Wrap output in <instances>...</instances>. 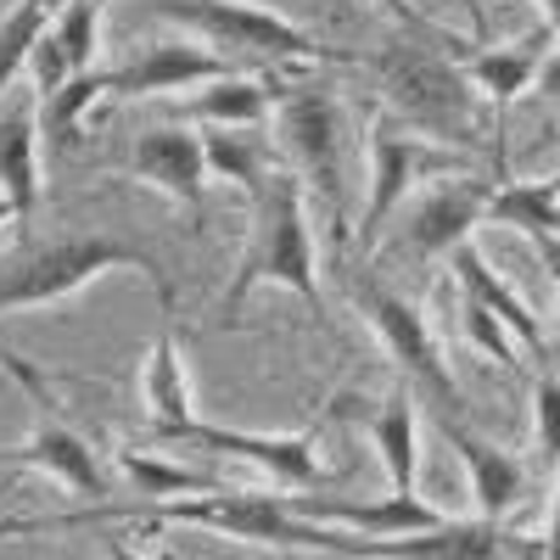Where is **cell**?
<instances>
[{
    "label": "cell",
    "mask_w": 560,
    "mask_h": 560,
    "mask_svg": "<svg viewBox=\"0 0 560 560\" xmlns=\"http://www.w3.org/2000/svg\"><path fill=\"white\" fill-rule=\"evenodd\" d=\"M185 522L208 527L224 538L275 544V549H319V555H348V533L303 522L287 493H185V499H147V504H84L68 516H39V522H0V533H51V527H102V522Z\"/></svg>",
    "instance_id": "1"
},
{
    "label": "cell",
    "mask_w": 560,
    "mask_h": 560,
    "mask_svg": "<svg viewBox=\"0 0 560 560\" xmlns=\"http://www.w3.org/2000/svg\"><path fill=\"white\" fill-rule=\"evenodd\" d=\"M253 287H287L308 308H319L314 236H308V185L298 179V168H264V179L253 185L247 253L230 269V287L219 298V325H236Z\"/></svg>",
    "instance_id": "2"
},
{
    "label": "cell",
    "mask_w": 560,
    "mask_h": 560,
    "mask_svg": "<svg viewBox=\"0 0 560 560\" xmlns=\"http://www.w3.org/2000/svg\"><path fill=\"white\" fill-rule=\"evenodd\" d=\"M113 269H140L158 287V298L168 303V269L124 236H57V242H39V247H18L12 258H0V319L23 314V308H45V303H62L79 298L84 287H96L102 275Z\"/></svg>",
    "instance_id": "3"
},
{
    "label": "cell",
    "mask_w": 560,
    "mask_h": 560,
    "mask_svg": "<svg viewBox=\"0 0 560 560\" xmlns=\"http://www.w3.org/2000/svg\"><path fill=\"white\" fill-rule=\"evenodd\" d=\"M382 96L393 102L398 118H409L420 135L443 140V147H477V96L482 90L465 79L459 62L420 39H398L387 51L370 57Z\"/></svg>",
    "instance_id": "4"
},
{
    "label": "cell",
    "mask_w": 560,
    "mask_h": 560,
    "mask_svg": "<svg viewBox=\"0 0 560 560\" xmlns=\"http://www.w3.org/2000/svg\"><path fill=\"white\" fill-rule=\"evenodd\" d=\"M158 12L179 28L202 34L219 57H247L264 68H298V62H337L348 51H331L314 34H303L298 23H287L269 7L253 0H158Z\"/></svg>",
    "instance_id": "5"
},
{
    "label": "cell",
    "mask_w": 560,
    "mask_h": 560,
    "mask_svg": "<svg viewBox=\"0 0 560 560\" xmlns=\"http://www.w3.org/2000/svg\"><path fill=\"white\" fill-rule=\"evenodd\" d=\"M280 140L292 147V168L308 191L325 197V213L342 230L348 213V147L342 107L331 90H280Z\"/></svg>",
    "instance_id": "6"
},
{
    "label": "cell",
    "mask_w": 560,
    "mask_h": 560,
    "mask_svg": "<svg viewBox=\"0 0 560 560\" xmlns=\"http://www.w3.org/2000/svg\"><path fill=\"white\" fill-rule=\"evenodd\" d=\"M353 298H359L364 319L376 325V337L387 342L393 364L404 370V382L420 387V398L432 404V415H438V420H448V415L465 420V398H459L448 364H443V353H438V342H432V331H427V314H420L415 303H404L398 292H387L382 280H359Z\"/></svg>",
    "instance_id": "7"
},
{
    "label": "cell",
    "mask_w": 560,
    "mask_h": 560,
    "mask_svg": "<svg viewBox=\"0 0 560 560\" xmlns=\"http://www.w3.org/2000/svg\"><path fill=\"white\" fill-rule=\"evenodd\" d=\"M443 174H459V152L420 140V129L376 118L370 124V202H364V219H359V236L370 242L409 191H420V185H432Z\"/></svg>",
    "instance_id": "8"
},
{
    "label": "cell",
    "mask_w": 560,
    "mask_h": 560,
    "mask_svg": "<svg viewBox=\"0 0 560 560\" xmlns=\"http://www.w3.org/2000/svg\"><path fill=\"white\" fill-rule=\"evenodd\" d=\"M158 438L168 443H185V448H202V454H224V459H247L258 465L264 477H275L280 488H319V454H314V438L298 432V438H280V432H236V427H213V420L191 415V420H174V427H152Z\"/></svg>",
    "instance_id": "9"
},
{
    "label": "cell",
    "mask_w": 560,
    "mask_h": 560,
    "mask_svg": "<svg viewBox=\"0 0 560 560\" xmlns=\"http://www.w3.org/2000/svg\"><path fill=\"white\" fill-rule=\"evenodd\" d=\"M348 555L359 560H533V544L504 533L499 522H443L427 533H398V538H353Z\"/></svg>",
    "instance_id": "10"
},
{
    "label": "cell",
    "mask_w": 560,
    "mask_h": 560,
    "mask_svg": "<svg viewBox=\"0 0 560 560\" xmlns=\"http://www.w3.org/2000/svg\"><path fill=\"white\" fill-rule=\"evenodd\" d=\"M493 185L482 174H443L432 185H420V197L409 208V253L415 258H448L454 247L471 242V230L488 219Z\"/></svg>",
    "instance_id": "11"
},
{
    "label": "cell",
    "mask_w": 560,
    "mask_h": 560,
    "mask_svg": "<svg viewBox=\"0 0 560 560\" xmlns=\"http://www.w3.org/2000/svg\"><path fill=\"white\" fill-rule=\"evenodd\" d=\"M135 179L158 185L163 197H174L179 208H191V219L202 213V185H208V152H202V135L191 124H158L135 140V158H129Z\"/></svg>",
    "instance_id": "12"
},
{
    "label": "cell",
    "mask_w": 560,
    "mask_h": 560,
    "mask_svg": "<svg viewBox=\"0 0 560 560\" xmlns=\"http://www.w3.org/2000/svg\"><path fill=\"white\" fill-rule=\"evenodd\" d=\"M292 510L303 522H319V527H337V533H353V538H398V533H427V527H443L448 516L438 504H427L420 493H387L376 504H353V499H292Z\"/></svg>",
    "instance_id": "13"
},
{
    "label": "cell",
    "mask_w": 560,
    "mask_h": 560,
    "mask_svg": "<svg viewBox=\"0 0 560 560\" xmlns=\"http://www.w3.org/2000/svg\"><path fill=\"white\" fill-rule=\"evenodd\" d=\"M236 73L230 57H219L213 45H191V39H174V45H152L124 68H107V96H168V90H191L208 79Z\"/></svg>",
    "instance_id": "14"
},
{
    "label": "cell",
    "mask_w": 560,
    "mask_h": 560,
    "mask_svg": "<svg viewBox=\"0 0 560 560\" xmlns=\"http://www.w3.org/2000/svg\"><path fill=\"white\" fill-rule=\"evenodd\" d=\"M12 459H18V465H34V471H45L51 482H62V488L79 493V499L107 504V471H102L96 448H90L73 427H62L57 415H39L34 432L12 448Z\"/></svg>",
    "instance_id": "15"
},
{
    "label": "cell",
    "mask_w": 560,
    "mask_h": 560,
    "mask_svg": "<svg viewBox=\"0 0 560 560\" xmlns=\"http://www.w3.org/2000/svg\"><path fill=\"white\" fill-rule=\"evenodd\" d=\"M0 197H12L18 224H28L39 202V96L23 84L0 102Z\"/></svg>",
    "instance_id": "16"
},
{
    "label": "cell",
    "mask_w": 560,
    "mask_h": 560,
    "mask_svg": "<svg viewBox=\"0 0 560 560\" xmlns=\"http://www.w3.org/2000/svg\"><path fill=\"white\" fill-rule=\"evenodd\" d=\"M438 427H443V438L459 448L465 471H471V499H477V516H488V522H504V510L522 499V465L510 459L499 443L477 438V432L465 427L459 415L438 420Z\"/></svg>",
    "instance_id": "17"
},
{
    "label": "cell",
    "mask_w": 560,
    "mask_h": 560,
    "mask_svg": "<svg viewBox=\"0 0 560 560\" xmlns=\"http://www.w3.org/2000/svg\"><path fill=\"white\" fill-rule=\"evenodd\" d=\"M549 28H533L527 39H516V45H477V51H465V79H471L482 96L504 113L510 102L522 96V90L538 79V68H544V51H549Z\"/></svg>",
    "instance_id": "18"
},
{
    "label": "cell",
    "mask_w": 560,
    "mask_h": 560,
    "mask_svg": "<svg viewBox=\"0 0 560 560\" xmlns=\"http://www.w3.org/2000/svg\"><path fill=\"white\" fill-rule=\"evenodd\" d=\"M488 219L533 236L544 247V258L560 269V174L555 179H504V185H493Z\"/></svg>",
    "instance_id": "19"
},
{
    "label": "cell",
    "mask_w": 560,
    "mask_h": 560,
    "mask_svg": "<svg viewBox=\"0 0 560 560\" xmlns=\"http://www.w3.org/2000/svg\"><path fill=\"white\" fill-rule=\"evenodd\" d=\"M454 258V280H459V298H477L488 314H499L504 319V331L516 337V348H527V353H544V331H538V319H533V308L504 287V280L493 275V264L465 242V247H454L448 253Z\"/></svg>",
    "instance_id": "20"
},
{
    "label": "cell",
    "mask_w": 560,
    "mask_h": 560,
    "mask_svg": "<svg viewBox=\"0 0 560 560\" xmlns=\"http://www.w3.org/2000/svg\"><path fill=\"white\" fill-rule=\"evenodd\" d=\"M140 398L152 409V427H174V420H191V376H185V359H179V337H174V298L163 303V331L147 353V370H140Z\"/></svg>",
    "instance_id": "21"
},
{
    "label": "cell",
    "mask_w": 560,
    "mask_h": 560,
    "mask_svg": "<svg viewBox=\"0 0 560 560\" xmlns=\"http://www.w3.org/2000/svg\"><path fill=\"white\" fill-rule=\"evenodd\" d=\"M364 432L370 443L382 448L387 459V477H393V493H415V465H420V415H415V393L409 382L387 393V404L376 415H364Z\"/></svg>",
    "instance_id": "22"
},
{
    "label": "cell",
    "mask_w": 560,
    "mask_h": 560,
    "mask_svg": "<svg viewBox=\"0 0 560 560\" xmlns=\"http://www.w3.org/2000/svg\"><path fill=\"white\" fill-rule=\"evenodd\" d=\"M275 96L258 84V79H242V73H224V79H208L191 102H185V124H208V129H258L269 118Z\"/></svg>",
    "instance_id": "23"
},
{
    "label": "cell",
    "mask_w": 560,
    "mask_h": 560,
    "mask_svg": "<svg viewBox=\"0 0 560 560\" xmlns=\"http://www.w3.org/2000/svg\"><path fill=\"white\" fill-rule=\"evenodd\" d=\"M107 96V68H90V73H73L57 96H45L39 102V135L45 140H57V147H68L73 140V129H79V118L90 113Z\"/></svg>",
    "instance_id": "24"
},
{
    "label": "cell",
    "mask_w": 560,
    "mask_h": 560,
    "mask_svg": "<svg viewBox=\"0 0 560 560\" xmlns=\"http://www.w3.org/2000/svg\"><path fill=\"white\" fill-rule=\"evenodd\" d=\"M51 28V12L34 7V0H18V12L0 23V102H7V90L18 84V73L28 68L34 57V39Z\"/></svg>",
    "instance_id": "25"
},
{
    "label": "cell",
    "mask_w": 560,
    "mask_h": 560,
    "mask_svg": "<svg viewBox=\"0 0 560 560\" xmlns=\"http://www.w3.org/2000/svg\"><path fill=\"white\" fill-rule=\"evenodd\" d=\"M118 471L147 493V499H185V493H213L208 477L197 471H179V465H163L158 454H140V448H124L118 454Z\"/></svg>",
    "instance_id": "26"
},
{
    "label": "cell",
    "mask_w": 560,
    "mask_h": 560,
    "mask_svg": "<svg viewBox=\"0 0 560 560\" xmlns=\"http://www.w3.org/2000/svg\"><path fill=\"white\" fill-rule=\"evenodd\" d=\"M202 152H208V174L236 179L242 191H253V185L264 179V147L247 140V129H208Z\"/></svg>",
    "instance_id": "27"
},
{
    "label": "cell",
    "mask_w": 560,
    "mask_h": 560,
    "mask_svg": "<svg viewBox=\"0 0 560 560\" xmlns=\"http://www.w3.org/2000/svg\"><path fill=\"white\" fill-rule=\"evenodd\" d=\"M96 23H102V7H90V0H73L62 18H51V34L57 51L68 62V73H90L96 68Z\"/></svg>",
    "instance_id": "28"
},
{
    "label": "cell",
    "mask_w": 560,
    "mask_h": 560,
    "mask_svg": "<svg viewBox=\"0 0 560 560\" xmlns=\"http://www.w3.org/2000/svg\"><path fill=\"white\" fill-rule=\"evenodd\" d=\"M459 314H465V337H471L482 353L504 359V370L516 364V337L504 331V319H499V314H488L477 298H459Z\"/></svg>",
    "instance_id": "29"
},
{
    "label": "cell",
    "mask_w": 560,
    "mask_h": 560,
    "mask_svg": "<svg viewBox=\"0 0 560 560\" xmlns=\"http://www.w3.org/2000/svg\"><path fill=\"white\" fill-rule=\"evenodd\" d=\"M533 415H538V443H544V454L560 465V382H555V376H538V387H533Z\"/></svg>",
    "instance_id": "30"
},
{
    "label": "cell",
    "mask_w": 560,
    "mask_h": 560,
    "mask_svg": "<svg viewBox=\"0 0 560 560\" xmlns=\"http://www.w3.org/2000/svg\"><path fill=\"white\" fill-rule=\"evenodd\" d=\"M102 549H107V560H140V555H135V544H129V538H118V533H113Z\"/></svg>",
    "instance_id": "31"
},
{
    "label": "cell",
    "mask_w": 560,
    "mask_h": 560,
    "mask_svg": "<svg viewBox=\"0 0 560 560\" xmlns=\"http://www.w3.org/2000/svg\"><path fill=\"white\" fill-rule=\"evenodd\" d=\"M549 560H560V493H555V522H549V544H544Z\"/></svg>",
    "instance_id": "32"
},
{
    "label": "cell",
    "mask_w": 560,
    "mask_h": 560,
    "mask_svg": "<svg viewBox=\"0 0 560 560\" xmlns=\"http://www.w3.org/2000/svg\"><path fill=\"white\" fill-rule=\"evenodd\" d=\"M465 18H471V34H477V39L488 34V28H482V0H465Z\"/></svg>",
    "instance_id": "33"
},
{
    "label": "cell",
    "mask_w": 560,
    "mask_h": 560,
    "mask_svg": "<svg viewBox=\"0 0 560 560\" xmlns=\"http://www.w3.org/2000/svg\"><path fill=\"white\" fill-rule=\"evenodd\" d=\"M538 7H544V12H549V34H555V39H560V0H538Z\"/></svg>",
    "instance_id": "34"
},
{
    "label": "cell",
    "mask_w": 560,
    "mask_h": 560,
    "mask_svg": "<svg viewBox=\"0 0 560 560\" xmlns=\"http://www.w3.org/2000/svg\"><path fill=\"white\" fill-rule=\"evenodd\" d=\"M34 7H45V12H51V18H62V12L73 7V0H34Z\"/></svg>",
    "instance_id": "35"
},
{
    "label": "cell",
    "mask_w": 560,
    "mask_h": 560,
    "mask_svg": "<svg viewBox=\"0 0 560 560\" xmlns=\"http://www.w3.org/2000/svg\"><path fill=\"white\" fill-rule=\"evenodd\" d=\"M0 224H18V208H12V197H0Z\"/></svg>",
    "instance_id": "36"
},
{
    "label": "cell",
    "mask_w": 560,
    "mask_h": 560,
    "mask_svg": "<svg viewBox=\"0 0 560 560\" xmlns=\"http://www.w3.org/2000/svg\"><path fill=\"white\" fill-rule=\"evenodd\" d=\"M90 7H107V0H90Z\"/></svg>",
    "instance_id": "37"
}]
</instances>
